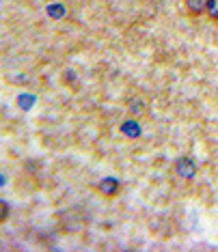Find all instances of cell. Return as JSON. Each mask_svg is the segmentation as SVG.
Wrapping results in <instances>:
<instances>
[{"label":"cell","instance_id":"2","mask_svg":"<svg viewBox=\"0 0 218 252\" xmlns=\"http://www.w3.org/2000/svg\"><path fill=\"white\" fill-rule=\"evenodd\" d=\"M175 175L182 177V179H192L197 175V164L190 158H180L175 162Z\"/></svg>","mask_w":218,"mask_h":252},{"label":"cell","instance_id":"5","mask_svg":"<svg viewBox=\"0 0 218 252\" xmlns=\"http://www.w3.org/2000/svg\"><path fill=\"white\" fill-rule=\"evenodd\" d=\"M128 108H130L132 114H141V112H145V101L139 99V97H132L128 101Z\"/></svg>","mask_w":218,"mask_h":252},{"label":"cell","instance_id":"1","mask_svg":"<svg viewBox=\"0 0 218 252\" xmlns=\"http://www.w3.org/2000/svg\"><path fill=\"white\" fill-rule=\"evenodd\" d=\"M95 190L100 192L102 196L112 198V196H117V194H119V190H121V181L114 179V177H104L102 181H97Z\"/></svg>","mask_w":218,"mask_h":252},{"label":"cell","instance_id":"7","mask_svg":"<svg viewBox=\"0 0 218 252\" xmlns=\"http://www.w3.org/2000/svg\"><path fill=\"white\" fill-rule=\"evenodd\" d=\"M48 15H50V18H54V20H59V18L65 15V9H63L61 4H54V7L50 4V7H48Z\"/></svg>","mask_w":218,"mask_h":252},{"label":"cell","instance_id":"3","mask_svg":"<svg viewBox=\"0 0 218 252\" xmlns=\"http://www.w3.org/2000/svg\"><path fill=\"white\" fill-rule=\"evenodd\" d=\"M183 4H186L188 15H194V18H199L208 11V0H186Z\"/></svg>","mask_w":218,"mask_h":252},{"label":"cell","instance_id":"6","mask_svg":"<svg viewBox=\"0 0 218 252\" xmlns=\"http://www.w3.org/2000/svg\"><path fill=\"white\" fill-rule=\"evenodd\" d=\"M208 18L210 20H214V22H218V0H208Z\"/></svg>","mask_w":218,"mask_h":252},{"label":"cell","instance_id":"4","mask_svg":"<svg viewBox=\"0 0 218 252\" xmlns=\"http://www.w3.org/2000/svg\"><path fill=\"white\" fill-rule=\"evenodd\" d=\"M141 131H143L141 125H139V121H134V119H128V121L121 123V134H125L128 138H139Z\"/></svg>","mask_w":218,"mask_h":252},{"label":"cell","instance_id":"9","mask_svg":"<svg viewBox=\"0 0 218 252\" xmlns=\"http://www.w3.org/2000/svg\"><path fill=\"white\" fill-rule=\"evenodd\" d=\"M0 207H2V214H0V222H4V220H7V216H9V205L4 203V200H0Z\"/></svg>","mask_w":218,"mask_h":252},{"label":"cell","instance_id":"8","mask_svg":"<svg viewBox=\"0 0 218 252\" xmlns=\"http://www.w3.org/2000/svg\"><path fill=\"white\" fill-rule=\"evenodd\" d=\"M33 104H35V97H33V95H22L18 99V106L22 108V110H28Z\"/></svg>","mask_w":218,"mask_h":252}]
</instances>
